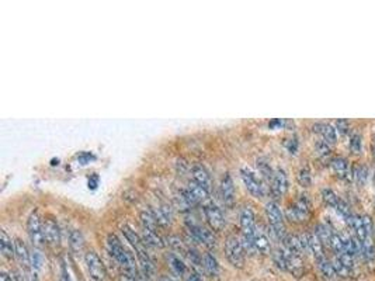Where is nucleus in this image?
I'll return each instance as SVG.
<instances>
[{
	"label": "nucleus",
	"instance_id": "2eb2a0df",
	"mask_svg": "<svg viewBox=\"0 0 375 281\" xmlns=\"http://www.w3.org/2000/svg\"><path fill=\"white\" fill-rule=\"evenodd\" d=\"M253 242L256 253H260V255H268V253H270V250H271L270 238H268L266 231H263V229L259 228V226H257L256 233H254Z\"/></svg>",
	"mask_w": 375,
	"mask_h": 281
},
{
	"label": "nucleus",
	"instance_id": "f8f14e48",
	"mask_svg": "<svg viewBox=\"0 0 375 281\" xmlns=\"http://www.w3.org/2000/svg\"><path fill=\"white\" fill-rule=\"evenodd\" d=\"M219 193H221V198L224 201L225 206L228 207H232L233 203H235V184H233V180L230 177V174H225L221 180V184H219Z\"/></svg>",
	"mask_w": 375,
	"mask_h": 281
},
{
	"label": "nucleus",
	"instance_id": "2f4dec72",
	"mask_svg": "<svg viewBox=\"0 0 375 281\" xmlns=\"http://www.w3.org/2000/svg\"><path fill=\"white\" fill-rule=\"evenodd\" d=\"M315 233H316V236L320 239V242L323 244V246H330V241H332V235H333V232L329 229L327 225H325V224L316 225Z\"/></svg>",
	"mask_w": 375,
	"mask_h": 281
},
{
	"label": "nucleus",
	"instance_id": "0eeeda50",
	"mask_svg": "<svg viewBox=\"0 0 375 281\" xmlns=\"http://www.w3.org/2000/svg\"><path fill=\"white\" fill-rule=\"evenodd\" d=\"M204 214H206V218L212 231H215V232L224 231L225 224H226L225 217H224L222 209L214 201H206L204 204Z\"/></svg>",
	"mask_w": 375,
	"mask_h": 281
},
{
	"label": "nucleus",
	"instance_id": "7c9ffc66",
	"mask_svg": "<svg viewBox=\"0 0 375 281\" xmlns=\"http://www.w3.org/2000/svg\"><path fill=\"white\" fill-rule=\"evenodd\" d=\"M141 224H142V228L153 229V231H156V226L159 225L152 209H144L141 212Z\"/></svg>",
	"mask_w": 375,
	"mask_h": 281
},
{
	"label": "nucleus",
	"instance_id": "6e6d98bb",
	"mask_svg": "<svg viewBox=\"0 0 375 281\" xmlns=\"http://www.w3.org/2000/svg\"><path fill=\"white\" fill-rule=\"evenodd\" d=\"M162 281H176V280H173V279H170V277H163Z\"/></svg>",
	"mask_w": 375,
	"mask_h": 281
},
{
	"label": "nucleus",
	"instance_id": "5fc2aeb1",
	"mask_svg": "<svg viewBox=\"0 0 375 281\" xmlns=\"http://www.w3.org/2000/svg\"><path fill=\"white\" fill-rule=\"evenodd\" d=\"M371 150H373V156H374L375 159V141L373 142V147H371Z\"/></svg>",
	"mask_w": 375,
	"mask_h": 281
},
{
	"label": "nucleus",
	"instance_id": "5701e85b",
	"mask_svg": "<svg viewBox=\"0 0 375 281\" xmlns=\"http://www.w3.org/2000/svg\"><path fill=\"white\" fill-rule=\"evenodd\" d=\"M306 239H308V244H309V249H311V253L314 255L316 259H320V257L325 256V246L320 242V239L316 236L315 232H306Z\"/></svg>",
	"mask_w": 375,
	"mask_h": 281
},
{
	"label": "nucleus",
	"instance_id": "423d86ee",
	"mask_svg": "<svg viewBox=\"0 0 375 281\" xmlns=\"http://www.w3.org/2000/svg\"><path fill=\"white\" fill-rule=\"evenodd\" d=\"M311 214V201L306 196H301L287 208V218L292 222H303Z\"/></svg>",
	"mask_w": 375,
	"mask_h": 281
},
{
	"label": "nucleus",
	"instance_id": "39448f33",
	"mask_svg": "<svg viewBox=\"0 0 375 281\" xmlns=\"http://www.w3.org/2000/svg\"><path fill=\"white\" fill-rule=\"evenodd\" d=\"M85 264L92 281H106V269L96 252L89 250L85 253Z\"/></svg>",
	"mask_w": 375,
	"mask_h": 281
},
{
	"label": "nucleus",
	"instance_id": "de8ad7c7",
	"mask_svg": "<svg viewBox=\"0 0 375 281\" xmlns=\"http://www.w3.org/2000/svg\"><path fill=\"white\" fill-rule=\"evenodd\" d=\"M285 147L290 150V153H297V149H298V142L297 139H288L285 142Z\"/></svg>",
	"mask_w": 375,
	"mask_h": 281
},
{
	"label": "nucleus",
	"instance_id": "a19ab883",
	"mask_svg": "<svg viewBox=\"0 0 375 281\" xmlns=\"http://www.w3.org/2000/svg\"><path fill=\"white\" fill-rule=\"evenodd\" d=\"M257 168H259V170H260V173H262V176L266 179L267 182H270V183H271L273 176H274V171L271 170V168L268 166V163L263 162V160H257Z\"/></svg>",
	"mask_w": 375,
	"mask_h": 281
},
{
	"label": "nucleus",
	"instance_id": "4c0bfd02",
	"mask_svg": "<svg viewBox=\"0 0 375 281\" xmlns=\"http://www.w3.org/2000/svg\"><path fill=\"white\" fill-rule=\"evenodd\" d=\"M367 177H368V169H367V166L360 165V166H356V168H354V170H353V180H356L357 184L363 186V184L367 182Z\"/></svg>",
	"mask_w": 375,
	"mask_h": 281
},
{
	"label": "nucleus",
	"instance_id": "c85d7f7f",
	"mask_svg": "<svg viewBox=\"0 0 375 281\" xmlns=\"http://www.w3.org/2000/svg\"><path fill=\"white\" fill-rule=\"evenodd\" d=\"M319 134H322L323 141L327 142L329 145H333L338 141V131H336L335 125H332V124H322Z\"/></svg>",
	"mask_w": 375,
	"mask_h": 281
},
{
	"label": "nucleus",
	"instance_id": "603ef678",
	"mask_svg": "<svg viewBox=\"0 0 375 281\" xmlns=\"http://www.w3.org/2000/svg\"><path fill=\"white\" fill-rule=\"evenodd\" d=\"M187 281H203V279H201L198 274H190V276L187 277Z\"/></svg>",
	"mask_w": 375,
	"mask_h": 281
},
{
	"label": "nucleus",
	"instance_id": "4be33fe9",
	"mask_svg": "<svg viewBox=\"0 0 375 281\" xmlns=\"http://www.w3.org/2000/svg\"><path fill=\"white\" fill-rule=\"evenodd\" d=\"M203 269L211 277H217L219 274V263L212 253H206L203 256Z\"/></svg>",
	"mask_w": 375,
	"mask_h": 281
},
{
	"label": "nucleus",
	"instance_id": "e433bc0d",
	"mask_svg": "<svg viewBox=\"0 0 375 281\" xmlns=\"http://www.w3.org/2000/svg\"><path fill=\"white\" fill-rule=\"evenodd\" d=\"M42 264H44V256H42V253L38 250V249H33L31 252H30V266H31V269L38 270L42 267Z\"/></svg>",
	"mask_w": 375,
	"mask_h": 281
},
{
	"label": "nucleus",
	"instance_id": "58836bf2",
	"mask_svg": "<svg viewBox=\"0 0 375 281\" xmlns=\"http://www.w3.org/2000/svg\"><path fill=\"white\" fill-rule=\"evenodd\" d=\"M332 263H333V267L336 270V274L340 276V277H349L351 274V271H353V270L349 269L338 256L335 257V260H333Z\"/></svg>",
	"mask_w": 375,
	"mask_h": 281
},
{
	"label": "nucleus",
	"instance_id": "09e8293b",
	"mask_svg": "<svg viewBox=\"0 0 375 281\" xmlns=\"http://www.w3.org/2000/svg\"><path fill=\"white\" fill-rule=\"evenodd\" d=\"M27 281H38V276H37V271L33 269L27 270Z\"/></svg>",
	"mask_w": 375,
	"mask_h": 281
},
{
	"label": "nucleus",
	"instance_id": "79ce46f5",
	"mask_svg": "<svg viewBox=\"0 0 375 281\" xmlns=\"http://www.w3.org/2000/svg\"><path fill=\"white\" fill-rule=\"evenodd\" d=\"M349 147L353 153H360L361 152V147H363V139L360 134H353L349 142Z\"/></svg>",
	"mask_w": 375,
	"mask_h": 281
},
{
	"label": "nucleus",
	"instance_id": "37998d69",
	"mask_svg": "<svg viewBox=\"0 0 375 281\" xmlns=\"http://www.w3.org/2000/svg\"><path fill=\"white\" fill-rule=\"evenodd\" d=\"M316 152L320 158H327L330 155V145L325 142L323 139L316 142Z\"/></svg>",
	"mask_w": 375,
	"mask_h": 281
},
{
	"label": "nucleus",
	"instance_id": "b1692460",
	"mask_svg": "<svg viewBox=\"0 0 375 281\" xmlns=\"http://www.w3.org/2000/svg\"><path fill=\"white\" fill-rule=\"evenodd\" d=\"M142 239L146 246H150V247H162L165 244L163 239L157 235L156 231L148 229V228H142Z\"/></svg>",
	"mask_w": 375,
	"mask_h": 281
},
{
	"label": "nucleus",
	"instance_id": "412c9836",
	"mask_svg": "<svg viewBox=\"0 0 375 281\" xmlns=\"http://www.w3.org/2000/svg\"><path fill=\"white\" fill-rule=\"evenodd\" d=\"M14 244H16V257L20 262V264L27 270L31 269V266H30V250L27 249L24 242L17 238L14 241Z\"/></svg>",
	"mask_w": 375,
	"mask_h": 281
},
{
	"label": "nucleus",
	"instance_id": "dca6fc26",
	"mask_svg": "<svg viewBox=\"0 0 375 281\" xmlns=\"http://www.w3.org/2000/svg\"><path fill=\"white\" fill-rule=\"evenodd\" d=\"M121 232L122 235L125 236L127 242H130V244L132 246L135 252H136V250H139V249H144V247H146V244L145 242H144V239H142V236H141L139 233L135 232L132 226H130L128 224L122 225Z\"/></svg>",
	"mask_w": 375,
	"mask_h": 281
},
{
	"label": "nucleus",
	"instance_id": "a211bd4d",
	"mask_svg": "<svg viewBox=\"0 0 375 281\" xmlns=\"http://www.w3.org/2000/svg\"><path fill=\"white\" fill-rule=\"evenodd\" d=\"M191 176H193L194 182H197L198 184L204 186L208 190H211V184H212L211 174L203 165H194L191 168Z\"/></svg>",
	"mask_w": 375,
	"mask_h": 281
},
{
	"label": "nucleus",
	"instance_id": "aec40b11",
	"mask_svg": "<svg viewBox=\"0 0 375 281\" xmlns=\"http://www.w3.org/2000/svg\"><path fill=\"white\" fill-rule=\"evenodd\" d=\"M155 217H156L157 224L162 225V226H166L171 222V218H173V212H171V208L166 204V203H160L157 204L155 209H152Z\"/></svg>",
	"mask_w": 375,
	"mask_h": 281
},
{
	"label": "nucleus",
	"instance_id": "c03bdc74",
	"mask_svg": "<svg viewBox=\"0 0 375 281\" xmlns=\"http://www.w3.org/2000/svg\"><path fill=\"white\" fill-rule=\"evenodd\" d=\"M335 128H336L338 134L346 135L349 132V130H350V124H349L347 120H338V121L335 122Z\"/></svg>",
	"mask_w": 375,
	"mask_h": 281
},
{
	"label": "nucleus",
	"instance_id": "4468645a",
	"mask_svg": "<svg viewBox=\"0 0 375 281\" xmlns=\"http://www.w3.org/2000/svg\"><path fill=\"white\" fill-rule=\"evenodd\" d=\"M186 190L190 194V197L193 198V201L195 204H201V203L206 204V201H209V190L206 188L204 186L198 184L197 182H194V180L188 183Z\"/></svg>",
	"mask_w": 375,
	"mask_h": 281
},
{
	"label": "nucleus",
	"instance_id": "20e7f679",
	"mask_svg": "<svg viewBox=\"0 0 375 281\" xmlns=\"http://www.w3.org/2000/svg\"><path fill=\"white\" fill-rule=\"evenodd\" d=\"M241 177L246 187V190L256 198H263L266 196V186L260 177L256 176V173L250 170L249 168H242L241 169Z\"/></svg>",
	"mask_w": 375,
	"mask_h": 281
},
{
	"label": "nucleus",
	"instance_id": "3c124183",
	"mask_svg": "<svg viewBox=\"0 0 375 281\" xmlns=\"http://www.w3.org/2000/svg\"><path fill=\"white\" fill-rule=\"evenodd\" d=\"M284 124H285V122L281 121V120H274V121L270 122V127H271V128H274V127H282Z\"/></svg>",
	"mask_w": 375,
	"mask_h": 281
},
{
	"label": "nucleus",
	"instance_id": "6e6552de",
	"mask_svg": "<svg viewBox=\"0 0 375 281\" xmlns=\"http://www.w3.org/2000/svg\"><path fill=\"white\" fill-rule=\"evenodd\" d=\"M27 231L28 236L31 239V242L34 246H42L45 244V238H44V222L41 221L39 214L34 211L27 221Z\"/></svg>",
	"mask_w": 375,
	"mask_h": 281
},
{
	"label": "nucleus",
	"instance_id": "a18cd8bd",
	"mask_svg": "<svg viewBox=\"0 0 375 281\" xmlns=\"http://www.w3.org/2000/svg\"><path fill=\"white\" fill-rule=\"evenodd\" d=\"M168 244H169L171 247L177 249V250L187 252V250L184 249V246H183V242L179 239V238H177V236H170V238H168Z\"/></svg>",
	"mask_w": 375,
	"mask_h": 281
},
{
	"label": "nucleus",
	"instance_id": "f3484780",
	"mask_svg": "<svg viewBox=\"0 0 375 281\" xmlns=\"http://www.w3.org/2000/svg\"><path fill=\"white\" fill-rule=\"evenodd\" d=\"M332 169L339 176L340 179H344V180H351L353 179V170H350V165H349L347 160L344 159V158H341V156H338V158L332 159Z\"/></svg>",
	"mask_w": 375,
	"mask_h": 281
},
{
	"label": "nucleus",
	"instance_id": "c9c22d12",
	"mask_svg": "<svg viewBox=\"0 0 375 281\" xmlns=\"http://www.w3.org/2000/svg\"><path fill=\"white\" fill-rule=\"evenodd\" d=\"M322 200H323V203H325L326 206H329V207L336 208L341 198H340L333 190H330V188H323V190H322Z\"/></svg>",
	"mask_w": 375,
	"mask_h": 281
},
{
	"label": "nucleus",
	"instance_id": "6ab92c4d",
	"mask_svg": "<svg viewBox=\"0 0 375 281\" xmlns=\"http://www.w3.org/2000/svg\"><path fill=\"white\" fill-rule=\"evenodd\" d=\"M0 252L6 259H13L16 256V244L4 229L0 232Z\"/></svg>",
	"mask_w": 375,
	"mask_h": 281
},
{
	"label": "nucleus",
	"instance_id": "393cba45",
	"mask_svg": "<svg viewBox=\"0 0 375 281\" xmlns=\"http://www.w3.org/2000/svg\"><path fill=\"white\" fill-rule=\"evenodd\" d=\"M349 226H350L351 229L356 232L357 239H360L361 242H364V241L367 239V236L370 235V233L365 231V228H364L361 215H356V214H354V215H353V218H351V222L349 224Z\"/></svg>",
	"mask_w": 375,
	"mask_h": 281
},
{
	"label": "nucleus",
	"instance_id": "9d476101",
	"mask_svg": "<svg viewBox=\"0 0 375 281\" xmlns=\"http://www.w3.org/2000/svg\"><path fill=\"white\" fill-rule=\"evenodd\" d=\"M239 218H241V228H242L243 236H247L250 239H253L256 229H257L253 209L250 207H243Z\"/></svg>",
	"mask_w": 375,
	"mask_h": 281
},
{
	"label": "nucleus",
	"instance_id": "ea45409f",
	"mask_svg": "<svg viewBox=\"0 0 375 281\" xmlns=\"http://www.w3.org/2000/svg\"><path fill=\"white\" fill-rule=\"evenodd\" d=\"M298 182L302 187H309L312 184V174H311V170L308 168H302L301 170L298 171Z\"/></svg>",
	"mask_w": 375,
	"mask_h": 281
},
{
	"label": "nucleus",
	"instance_id": "864d4df0",
	"mask_svg": "<svg viewBox=\"0 0 375 281\" xmlns=\"http://www.w3.org/2000/svg\"><path fill=\"white\" fill-rule=\"evenodd\" d=\"M80 159H82V162H83V165H85L86 162H87V160H89V159H93V155H89V153H85V155H83V156H82Z\"/></svg>",
	"mask_w": 375,
	"mask_h": 281
},
{
	"label": "nucleus",
	"instance_id": "473e14b6",
	"mask_svg": "<svg viewBox=\"0 0 375 281\" xmlns=\"http://www.w3.org/2000/svg\"><path fill=\"white\" fill-rule=\"evenodd\" d=\"M169 266L171 271L177 276H184L187 273V266L184 264L182 259L176 255H170L169 256Z\"/></svg>",
	"mask_w": 375,
	"mask_h": 281
},
{
	"label": "nucleus",
	"instance_id": "cd10ccee",
	"mask_svg": "<svg viewBox=\"0 0 375 281\" xmlns=\"http://www.w3.org/2000/svg\"><path fill=\"white\" fill-rule=\"evenodd\" d=\"M174 200H176L177 207L183 209V211H188V209H191L193 206H195V203L193 201V198L190 197V194L187 193V190H180L176 194Z\"/></svg>",
	"mask_w": 375,
	"mask_h": 281
},
{
	"label": "nucleus",
	"instance_id": "8fccbe9b",
	"mask_svg": "<svg viewBox=\"0 0 375 281\" xmlns=\"http://www.w3.org/2000/svg\"><path fill=\"white\" fill-rule=\"evenodd\" d=\"M0 281H14V276H10L9 273L3 271V273L0 274Z\"/></svg>",
	"mask_w": 375,
	"mask_h": 281
},
{
	"label": "nucleus",
	"instance_id": "f704fd0d",
	"mask_svg": "<svg viewBox=\"0 0 375 281\" xmlns=\"http://www.w3.org/2000/svg\"><path fill=\"white\" fill-rule=\"evenodd\" d=\"M330 247L335 250V253L338 256H341L344 253H347L346 250V246H344V241H343V236L339 235V233H335L332 235V241H330Z\"/></svg>",
	"mask_w": 375,
	"mask_h": 281
},
{
	"label": "nucleus",
	"instance_id": "9b49d317",
	"mask_svg": "<svg viewBox=\"0 0 375 281\" xmlns=\"http://www.w3.org/2000/svg\"><path fill=\"white\" fill-rule=\"evenodd\" d=\"M287 191H288V176L284 169L279 168L274 170V176L271 180V194L276 198H280Z\"/></svg>",
	"mask_w": 375,
	"mask_h": 281
},
{
	"label": "nucleus",
	"instance_id": "c756f323",
	"mask_svg": "<svg viewBox=\"0 0 375 281\" xmlns=\"http://www.w3.org/2000/svg\"><path fill=\"white\" fill-rule=\"evenodd\" d=\"M273 260L280 270H288V255L284 247H279L273 252Z\"/></svg>",
	"mask_w": 375,
	"mask_h": 281
},
{
	"label": "nucleus",
	"instance_id": "7ed1b4c3",
	"mask_svg": "<svg viewBox=\"0 0 375 281\" xmlns=\"http://www.w3.org/2000/svg\"><path fill=\"white\" fill-rule=\"evenodd\" d=\"M225 255L226 259L229 260V263L233 267H243L244 264V249H243L241 239L236 236H229L225 242Z\"/></svg>",
	"mask_w": 375,
	"mask_h": 281
},
{
	"label": "nucleus",
	"instance_id": "1a4fd4ad",
	"mask_svg": "<svg viewBox=\"0 0 375 281\" xmlns=\"http://www.w3.org/2000/svg\"><path fill=\"white\" fill-rule=\"evenodd\" d=\"M188 232L191 235V239H193L194 242H198V244L206 246L208 249H212V247L217 246L215 235L211 232L209 229L201 226V225H190L188 226Z\"/></svg>",
	"mask_w": 375,
	"mask_h": 281
},
{
	"label": "nucleus",
	"instance_id": "f257e3e1",
	"mask_svg": "<svg viewBox=\"0 0 375 281\" xmlns=\"http://www.w3.org/2000/svg\"><path fill=\"white\" fill-rule=\"evenodd\" d=\"M107 247H109V253L111 257L120 264L122 270L125 271V276L130 277H139L138 276V270H136V264H135V259L132 255L124 247V244H121V241L117 238V235L114 233H109L107 236Z\"/></svg>",
	"mask_w": 375,
	"mask_h": 281
},
{
	"label": "nucleus",
	"instance_id": "bb28decb",
	"mask_svg": "<svg viewBox=\"0 0 375 281\" xmlns=\"http://www.w3.org/2000/svg\"><path fill=\"white\" fill-rule=\"evenodd\" d=\"M83 244H85V239H83V235L80 231L77 229H72L69 232V246L72 249L73 253H80L83 250Z\"/></svg>",
	"mask_w": 375,
	"mask_h": 281
},
{
	"label": "nucleus",
	"instance_id": "f03ea898",
	"mask_svg": "<svg viewBox=\"0 0 375 281\" xmlns=\"http://www.w3.org/2000/svg\"><path fill=\"white\" fill-rule=\"evenodd\" d=\"M266 215L268 220V229L271 235L279 239L284 241V238L287 236L285 233V226H284V215L280 209L279 204L276 201H270L266 204Z\"/></svg>",
	"mask_w": 375,
	"mask_h": 281
},
{
	"label": "nucleus",
	"instance_id": "ddd939ff",
	"mask_svg": "<svg viewBox=\"0 0 375 281\" xmlns=\"http://www.w3.org/2000/svg\"><path fill=\"white\" fill-rule=\"evenodd\" d=\"M44 238H45V242L48 244H58L61 242V229H59V225L55 218L52 217H48L47 220L44 221Z\"/></svg>",
	"mask_w": 375,
	"mask_h": 281
},
{
	"label": "nucleus",
	"instance_id": "72a5a7b5",
	"mask_svg": "<svg viewBox=\"0 0 375 281\" xmlns=\"http://www.w3.org/2000/svg\"><path fill=\"white\" fill-rule=\"evenodd\" d=\"M363 247L364 257H365L370 263L375 262V242L374 239H373V235H368V236H367V239L363 242Z\"/></svg>",
	"mask_w": 375,
	"mask_h": 281
},
{
	"label": "nucleus",
	"instance_id": "49530a36",
	"mask_svg": "<svg viewBox=\"0 0 375 281\" xmlns=\"http://www.w3.org/2000/svg\"><path fill=\"white\" fill-rule=\"evenodd\" d=\"M361 220H363V224H364V228H365V231L370 233V235H373L374 224H373L371 217H370V215H361Z\"/></svg>",
	"mask_w": 375,
	"mask_h": 281
},
{
	"label": "nucleus",
	"instance_id": "a878e982",
	"mask_svg": "<svg viewBox=\"0 0 375 281\" xmlns=\"http://www.w3.org/2000/svg\"><path fill=\"white\" fill-rule=\"evenodd\" d=\"M316 263H318V267L320 270V273L326 277V279H335L338 277L336 274V270L333 267V263L327 259L326 256L320 257V259H316Z\"/></svg>",
	"mask_w": 375,
	"mask_h": 281
}]
</instances>
